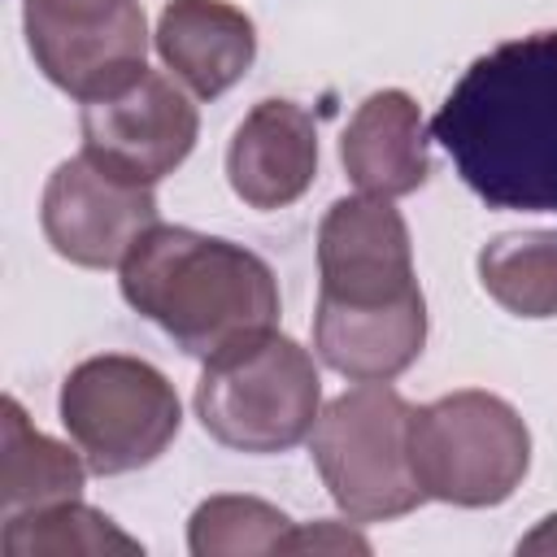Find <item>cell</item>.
Wrapping results in <instances>:
<instances>
[{
    "label": "cell",
    "mask_w": 557,
    "mask_h": 557,
    "mask_svg": "<svg viewBox=\"0 0 557 557\" xmlns=\"http://www.w3.org/2000/svg\"><path fill=\"white\" fill-rule=\"evenodd\" d=\"M431 139L483 205L557 213V30L474 57L431 117Z\"/></svg>",
    "instance_id": "6da1fadb"
},
{
    "label": "cell",
    "mask_w": 557,
    "mask_h": 557,
    "mask_svg": "<svg viewBox=\"0 0 557 557\" xmlns=\"http://www.w3.org/2000/svg\"><path fill=\"white\" fill-rule=\"evenodd\" d=\"M122 300L187 357H218L278 326L274 270L244 244L157 222L117 265Z\"/></svg>",
    "instance_id": "7a4b0ae2"
},
{
    "label": "cell",
    "mask_w": 557,
    "mask_h": 557,
    "mask_svg": "<svg viewBox=\"0 0 557 557\" xmlns=\"http://www.w3.org/2000/svg\"><path fill=\"white\" fill-rule=\"evenodd\" d=\"M322 413L313 352L278 326L205 361L196 383L200 426L235 453L270 457L305 444Z\"/></svg>",
    "instance_id": "3957f363"
},
{
    "label": "cell",
    "mask_w": 557,
    "mask_h": 557,
    "mask_svg": "<svg viewBox=\"0 0 557 557\" xmlns=\"http://www.w3.org/2000/svg\"><path fill=\"white\" fill-rule=\"evenodd\" d=\"M409 457L426 500L492 509L522 487L531 431L505 396L461 387L409 413Z\"/></svg>",
    "instance_id": "277c9868"
},
{
    "label": "cell",
    "mask_w": 557,
    "mask_h": 557,
    "mask_svg": "<svg viewBox=\"0 0 557 557\" xmlns=\"http://www.w3.org/2000/svg\"><path fill=\"white\" fill-rule=\"evenodd\" d=\"M409 413L392 383H357L322 405L309 453L344 518L392 522L426 500L409 457Z\"/></svg>",
    "instance_id": "5b68a950"
},
{
    "label": "cell",
    "mask_w": 557,
    "mask_h": 557,
    "mask_svg": "<svg viewBox=\"0 0 557 557\" xmlns=\"http://www.w3.org/2000/svg\"><path fill=\"white\" fill-rule=\"evenodd\" d=\"M57 413L87 470L104 479L152 466L183 426L174 383L131 352L78 361L61 383Z\"/></svg>",
    "instance_id": "8992f818"
},
{
    "label": "cell",
    "mask_w": 557,
    "mask_h": 557,
    "mask_svg": "<svg viewBox=\"0 0 557 557\" xmlns=\"http://www.w3.org/2000/svg\"><path fill=\"white\" fill-rule=\"evenodd\" d=\"M78 131L87 157L131 183L152 187L191 157L200 113L174 74L144 65L126 83L83 100Z\"/></svg>",
    "instance_id": "52a82bcc"
},
{
    "label": "cell",
    "mask_w": 557,
    "mask_h": 557,
    "mask_svg": "<svg viewBox=\"0 0 557 557\" xmlns=\"http://www.w3.org/2000/svg\"><path fill=\"white\" fill-rule=\"evenodd\" d=\"M161 222L148 183H131L78 152L61 161L39 200V226L57 257L83 270H113Z\"/></svg>",
    "instance_id": "ba28073f"
},
{
    "label": "cell",
    "mask_w": 557,
    "mask_h": 557,
    "mask_svg": "<svg viewBox=\"0 0 557 557\" xmlns=\"http://www.w3.org/2000/svg\"><path fill=\"white\" fill-rule=\"evenodd\" d=\"M418 292L405 213L383 196H344L318 222V300L392 305Z\"/></svg>",
    "instance_id": "9c48e42d"
},
{
    "label": "cell",
    "mask_w": 557,
    "mask_h": 557,
    "mask_svg": "<svg viewBox=\"0 0 557 557\" xmlns=\"http://www.w3.org/2000/svg\"><path fill=\"white\" fill-rule=\"evenodd\" d=\"M26 26V48L35 57V70L70 91L74 100H91L131 74H139L148 61V17L139 0H126L109 17L96 22H44V17H22Z\"/></svg>",
    "instance_id": "30bf717a"
},
{
    "label": "cell",
    "mask_w": 557,
    "mask_h": 557,
    "mask_svg": "<svg viewBox=\"0 0 557 557\" xmlns=\"http://www.w3.org/2000/svg\"><path fill=\"white\" fill-rule=\"evenodd\" d=\"M318 174V126L296 100H257L231 135L226 183L248 209L296 205Z\"/></svg>",
    "instance_id": "8fae6325"
},
{
    "label": "cell",
    "mask_w": 557,
    "mask_h": 557,
    "mask_svg": "<svg viewBox=\"0 0 557 557\" xmlns=\"http://www.w3.org/2000/svg\"><path fill=\"white\" fill-rule=\"evenodd\" d=\"M426 344V296L422 287L392 305H335L313 309V352L348 383H392L405 374Z\"/></svg>",
    "instance_id": "7c38bea8"
},
{
    "label": "cell",
    "mask_w": 557,
    "mask_h": 557,
    "mask_svg": "<svg viewBox=\"0 0 557 557\" xmlns=\"http://www.w3.org/2000/svg\"><path fill=\"white\" fill-rule=\"evenodd\" d=\"M152 48L191 96L213 100L248 74L257 26L231 0H170L157 17Z\"/></svg>",
    "instance_id": "4fadbf2b"
},
{
    "label": "cell",
    "mask_w": 557,
    "mask_h": 557,
    "mask_svg": "<svg viewBox=\"0 0 557 557\" xmlns=\"http://www.w3.org/2000/svg\"><path fill=\"white\" fill-rule=\"evenodd\" d=\"M339 161L352 187L366 196L396 200L418 191L431 174L426 122L418 100L400 87L370 91L339 135Z\"/></svg>",
    "instance_id": "5bb4252c"
},
{
    "label": "cell",
    "mask_w": 557,
    "mask_h": 557,
    "mask_svg": "<svg viewBox=\"0 0 557 557\" xmlns=\"http://www.w3.org/2000/svg\"><path fill=\"white\" fill-rule=\"evenodd\" d=\"M87 461L83 453L52 435H44L26 409L4 396L0 405V518L26 513V509H44L57 500H74L83 496L87 483Z\"/></svg>",
    "instance_id": "9a60e30c"
},
{
    "label": "cell",
    "mask_w": 557,
    "mask_h": 557,
    "mask_svg": "<svg viewBox=\"0 0 557 557\" xmlns=\"http://www.w3.org/2000/svg\"><path fill=\"white\" fill-rule=\"evenodd\" d=\"M0 553L4 557H109V553L139 557L144 544L126 535L109 513L74 496V500H57V505L4 518Z\"/></svg>",
    "instance_id": "2e32d148"
},
{
    "label": "cell",
    "mask_w": 557,
    "mask_h": 557,
    "mask_svg": "<svg viewBox=\"0 0 557 557\" xmlns=\"http://www.w3.org/2000/svg\"><path fill=\"white\" fill-rule=\"evenodd\" d=\"M483 292L513 318H557V231H505L479 248Z\"/></svg>",
    "instance_id": "e0dca14e"
},
{
    "label": "cell",
    "mask_w": 557,
    "mask_h": 557,
    "mask_svg": "<svg viewBox=\"0 0 557 557\" xmlns=\"http://www.w3.org/2000/svg\"><path fill=\"white\" fill-rule=\"evenodd\" d=\"M292 518L261 496H209L187 518L191 557H265L283 553L292 535Z\"/></svg>",
    "instance_id": "ac0fdd59"
},
{
    "label": "cell",
    "mask_w": 557,
    "mask_h": 557,
    "mask_svg": "<svg viewBox=\"0 0 557 557\" xmlns=\"http://www.w3.org/2000/svg\"><path fill=\"white\" fill-rule=\"evenodd\" d=\"M370 553V540L348 522H296L283 553Z\"/></svg>",
    "instance_id": "d6986e66"
},
{
    "label": "cell",
    "mask_w": 557,
    "mask_h": 557,
    "mask_svg": "<svg viewBox=\"0 0 557 557\" xmlns=\"http://www.w3.org/2000/svg\"><path fill=\"white\" fill-rule=\"evenodd\" d=\"M126 0H22V17H44V22H96L122 9Z\"/></svg>",
    "instance_id": "ffe728a7"
},
{
    "label": "cell",
    "mask_w": 557,
    "mask_h": 557,
    "mask_svg": "<svg viewBox=\"0 0 557 557\" xmlns=\"http://www.w3.org/2000/svg\"><path fill=\"white\" fill-rule=\"evenodd\" d=\"M518 553H557V513L540 518V527L518 540Z\"/></svg>",
    "instance_id": "44dd1931"
}]
</instances>
